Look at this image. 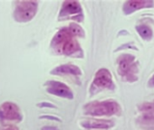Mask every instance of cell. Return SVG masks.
I'll use <instances>...</instances> for the list:
<instances>
[{
  "instance_id": "5",
  "label": "cell",
  "mask_w": 154,
  "mask_h": 130,
  "mask_svg": "<svg viewBox=\"0 0 154 130\" xmlns=\"http://www.w3.org/2000/svg\"><path fill=\"white\" fill-rule=\"evenodd\" d=\"M47 86V90L50 93L58 95V96H67V87L64 86L62 83L59 82H54V81H49L46 83Z\"/></svg>"
},
{
  "instance_id": "6",
  "label": "cell",
  "mask_w": 154,
  "mask_h": 130,
  "mask_svg": "<svg viewBox=\"0 0 154 130\" xmlns=\"http://www.w3.org/2000/svg\"><path fill=\"white\" fill-rule=\"evenodd\" d=\"M94 82L100 87H107L110 86L112 82L111 74L106 70H101L97 72Z\"/></svg>"
},
{
  "instance_id": "3",
  "label": "cell",
  "mask_w": 154,
  "mask_h": 130,
  "mask_svg": "<svg viewBox=\"0 0 154 130\" xmlns=\"http://www.w3.org/2000/svg\"><path fill=\"white\" fill-rule=\"evenodd\" d=\"M53 44L56 47H59L60 50H63L65 53H72L77 48L76 42L70 35L69 31L62 30L54 39Z\"/></svg>"
},
{
  "instance_id": "4",
  "label": "cell",
  "mask_w": 154,
  "mask_h": 130,
  "mask_svg": "<svg viewBox=\"0 0 154 130\" xmlns=\"http://www.w3.org/2000/svg\"><path fill=\"white\" fill-rule=\"evenodd\" d=\"M118 106L113 101H104L102 103H94L88 106V113L96 116L111 115L117 111Z\"/></svg>"
},
{
  "instance_id": "8",
  "label": "cell",
  "mask_w": 154,
  "mask_h": 130,
  "mask_svg": "<svg viewBox=\"0 0 154 130\" xmlns=\"http://www.w3.org/2000/svg\"><path fill=\"white\" fill-rule=\"evenodd\" d=\"M1 130H19V129H17V128L15 127V126H6L5 128H3V129H1Z\"/></svg>"
},
{
  "instance_id": "2",
  "label": "cell",
  "mask_w": 154,
  "mask_h": 130,
  "mask_svg": "<svg viewBox=\"0 0 154 130\" xmlns=\"http://www.w3.org/2000/svg\"><path fill=\"white\" fill-rule=\"evenodd\" d=\"M37 10V3L33 1H21L17 4L14 11V18L19 23H25L31 20Z\"/></svg>"
},
{
  "instance_id": "1",
  "label": "cell",
  "mask_w": 154,
  "mask_h": 130,
  "mask_svg": "<svg viewBox=\"0 0 154 130\" xmlns=\"http://www.w3.org/2000/svg\"><path fill=\"white\" fill-rule=\"evenodd\" d=\"M22 120L19 108L13 102H5L0 106V122L4 125L18 123Z\"/></svg>"
},
{
  "instance_id": "7",
  "label": "cell",
  "mask_w": 154,
  "mask_h": 130,
  "mask_svg": "<svg viewBox=\"0 0 154 130\" xmlns=\"http://www.w3.org/2000/svg\"><path fill=\"white\" fill-rule=\"evenodd\" d=\"M142 111L144 112V116L146 117H154V106L150 105V104H147L144 105L142 107Z\"/></svg>"
}]
</instances>
